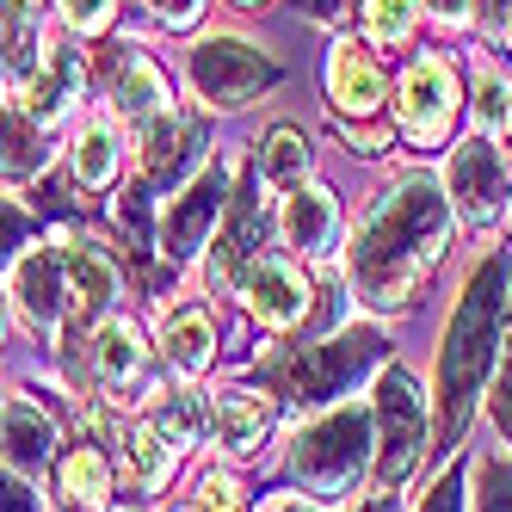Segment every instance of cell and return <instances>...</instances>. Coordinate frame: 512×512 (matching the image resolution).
<instances>
[{
  "label": "cell",
  "mask_w": 512,
  "mask_h": 512,
  "mask_svg": "<svg viewBox=\"0 0 512 512\" xmlns=\"http://www.w3.org/2000/svg\"><path fill=\"white\" fill-rule=\"evenodd\" d=\"M445 247H451V198L438 179L408 173L364 210L346 253V278L371 309H408L432 266L445 260Z\"/></svg>",
  "instance_id": "6da1fadb"
},
{
  "label": "cell",
  "mask_w": 512,
  "mask_h": 512,
  "mask_svg": "<svg viewBox=\"0 0 512 512\" xmlns=\"http://www.w3.org/2000/svg\"><path fill=\"white\" fill-rule=\"evenodd\" d=\"M506 290H512V272L506 260H482L469 272L463 297L445 321V340H438V371H432V414H438V432L457 438L482 401L494 364H500V334H506Z\"/></svg>",
  "instance_id": "7a4b0ae2"
},
{
  "label": "cell",
  "mask_w": 512,
  "mask_h": 512,
  "mask_svg": "<svg viewBox=\"0 0 512 512\" xmlns=\"http://www.w3.org/2000/svg\"><path fill=\"white\" fill-rule=\"evenodd\" d=\"M371 457H377V426H371V408H358V401L315 414L290 438V475L309 500L358 494V482L371 475Z\"/></svg>",
  "instance_id": "3957f363"
},
{
  "label": "cell",
  "mask_w": 512,
  "mask_h": 512,
  "mask_svg": "<svg viewBox=\"0 0 512 512\" xmlns=\"http://www.w3.org/2000/svg\"><path fill=\"white\" fill-rule=\"evenodd\" d=\"M383 327H346V334L321 340V346H303V352H272L260 364V383L284 401H297V408H321V401L346 395L358 377L383 371Z\"/></svg>",
  "instance_id": "277c9868"
},
{
  "label": "cell",
  "mask_w": 512,
  "mask_h": 512,
  "mask_svg": "<svg viewBox=\"0 0 512 512\" xmlns=\"http://www.w3.org/2000/svg\"><path fill=\"white\" fill-rule=\"evenodd\" d=\"M371 426H377V457H371V475L383 494H401L408 488V475L420 469L426 457V395L420 383L401 371V364H383L377 371V401H371Z\"/></svg>",
  "instance_id": "5b68a950"
},
{
  "label": "cell",
  "mask_w": 512,
  "mask_h": 512,
  "mask_svg": "<svg viewBox=\"0 0 512 512\" xmlns=\"http://www.w3.org/2000/svg\"><path fill=\"white\" fill-rule=\"evenodd\" d=\"M278 81H284V68L272 56H260L247 38L216 31V38L192 44V93L210 105V112H241V105L272 93Z\"/></svg>",
  "instance_id": "8992f818"
},
{
  "label": "cell",
  "mask_w": 512,
  "mask_h": 512,
  "mask_svg": "<svg viewBox=\"0 0 512 512\" xmlns=\"http://www.w3.org/2000/svg\"><path fill=\"white\" fill-rule=\"evenodd\" d=\"M229 210V161H204L179 198L161 210V253L167 260H198V253L216 241V223Z\"/></svg>",
  "instance_id": "52a82bcc"
},
{
  "label": "cell",
  "mask_w": 512,
  "mask_h": 512,
  "mask_svg": "<svg viewBox=\"0 0 512 512\" xmlns=\"http://www.w3.org/2000/svg\"><path fill=\"white\" fill-rule=\"evenodd\" d=\"M457 68L445 56H420L408 75H401V93H395V124L414 149H438L457 124Z\"/></svg>",
  "instance_id": "ba28073f"
},
{
  "label": "cell",
  "mask_w": 512,
  "mask_h": 512,
  "mask_svg": "<svg viewBox=\"0 0 512 512\" xmlns=\"http://www.w3.org/2000/svg\"><path fill=\"white\" fill-rule=\"evenodd\" d=\"M445 198H451V216H463L469 229H494V216L506 204V155L494 136L457 142L451 173H445Z\"/></svg>",
  "instance_id": "9c48e42d"
},
{
  "label": "cell",
  "mask_w": 512,
  "mask_h": 512,
  "mask_svg": "<svg viewBox=\"0 0 512 512\" xmlns=\"http://www.w3.org/2000/svg\"><path fill=\"white\" fill-rule=\"evenodd\" d=\"M204 161H210V130H204L192 112H161V118L142 124L136 167H142V186H149V192L186 186Z\"/></svg>",
  "instance_id": "30bf717a"
},
{
  "label": "cell",
  "mask_w": 512,
  "mask_h": 512,
  "mask_svg": "<svg viewBox=\"0 0 512 512\" xmlns=\"http://www.w3.org/2000/svg\"><path fill=\"white\" fill-rule=\"evenodd\" d=\"M235 297H241V309L260 321V327L284 334V327H297V321L309 315V278H303L297 260H278V253H253L247 272L235 278Z\"/></svg>",
  "instance_id": "8fae6325"
},
{
  "label": "cell",
  "mask_w": 512,
  "mask_h": 512,
  "mask_svg": "<svg viewBox=\"0 0 512 512\" xmlns=\"http://www.w3.org/2000/svg\"><path fill=\"white\" fill-rule=\"evenodd\" d=\"M62 247V284H68V315H81L87 327H99V315H112L118 303V266L99 241L81 235H56Z\"/></svg>",
  "instance_id": "7c38bea8"
},
{
  "label": "cell",
  "mask_w": 512,
  "mask_h": 512,
  "mask_svg": "<svg viewBox=\"0 0 512 512\" xmlns=\"http://www.w3.org/2000/svg\"><path fill=\"white\" fill-rule=\"evenodd\" d=\"M327 99H334L340 124H358V118H377V112H383L389 81H383L377 56L364 50V44L340 38L334 50H327Z\"/></svg>",
  "instance_id": "4fadbf2b"
},
{
  "label": "cell",
  "mask_w": 512,
  "mask_h": 512,
  "mask_svg": "<svg viewBox=\"0 0 512 512\" xmlns=\"http://www.w3.org/2000/svg\"><path fill=\"white\" fill-rule=\"evenodd\" d=\"M278 229H284V247L297 260H327L340 241V204L321 179H303V186L284 192V210H278Z\"/></svg>",
  "instance_id": "5bb4252c"
},
{
  "label": "cell",
  "mask_w": 512,
  "mask_h": 512,
  "mask_svg": "<svg viewBox=\"0 0 512 512\" xmlns=\"http://www.w3.org/2000/svg\"><path fill=\"white\" fill-rule=\"evenodd\" d=\"M13 303L19 315L38 327V334H56L68 315V284H62V247L44 253H19L13 260Z\"/></svg>",
  "instance_id": "9a60e30c"
},
{
  "label": "cell",
  "mask_w": 512,
  "mask_h": 512,
  "mask_svg": "<svg viewBox=\"0 0 512 512\" xmlns=\"http://www.w3.org/2000/svg\"><path fill=\"white\" fill-rule=\"evenodd\" d=\"M266 426H272V395L266 389L229 383V389L210 395V438L229 457H253V451L266 445Z\"/></svg>",
  "instance_id": "2e32d148"
},
{
  "label": "cell",
  "mask_w": 512,
  "mask_h": 512,
  "mask_svg": "<svg viewBox=\"0 0 512 512\" xmlns=\"http://www.w3.org/2000/svg\"><path fill=\"white\" fill-rule=\"evenodd\" d=\"M260 235H266V210H260V192H229V210H223V223H216V253H210V284L216 290H229L247 260L260 253Z\"/></svg>",
  "instance_id": "e0dca14e"
},
{
  "label": "cell",
  "mask_w": 512,
  "mask_h": 512,
  "mask_svg": "<svg viewBox=\"0 0 512 512\" xmlns=\"http://www.w3.org/2000/svg\"><path fill=\"white\" fill-rule=\"evenodd\" d=\"M87 358H93L99 389H112L118 401H130L142 389V377H149V346H142L130 321H99L87 334Z\"/></svg>",
  "instance_id": "ac0fdd59"
},
{
  "label": "cell",
  "mask_w": 512,
  "mask_h": 512,
  "mask_svg": "<svg viewBox=\"0 0 512 512\" xmlns=\"http://www.w3.org/2000/svg\"><path fill=\"white\" fill-rule=\"evenodd\" d=\"M0 457H7L13 475H44L56 457V426L38 401H0Z\"/></svg>",
  "instance_id": "d6986e66"
},
{
  "label": "cell",
  "mask_w": 512,
  "mask_h": 512,
  "mask_svg": "<svg viewBox=\"0 0 512 512\" xmlns=\"http://www.w3.org/2000/svg\"><path fill=\"white\" fill-rule=\"evenodd\" d=\"M75 99H81V56H75V50H62V44H50L44 62L25 75L19 105H25V112L38 118L44 130H56L68 112H75Z\"/></svg>",
  "instance_id": "ffe728a7"
},
{
  "label": "cell",
  "mask_w": 512,
  "mask_h": 512,
  "mask_svg": "<svg viewBox=\"0 0 512 512\" xmlns=\"http://www.w3.org/2000/svg\"><path fill=\"white\" fill-rule=\"evenodd\" d=\"M161 358H167L173 377L198 383L210 371V358H216V321H210V309H198V303L167 309V321H161Z\"/></svg>",
  "instance_id": "44dd1931"
},
{
  "label": "cell",
  "mask_w": 512,
  "mask_h": 512,
  "mask_svg": "<svg viewBox=\"0 0 512 512\" xmlns=\"http://www.w3.org/2000/svg\"><path fill=\"white\" fill-rule=\"evenodd\" d=\"M56 494H62V512H105L112 506V463H105L99 445H68L56 457Z\"/></svg>",
  "instance_id": "7402d4cb"
},
{
  "label": "cell",
  "mask_w": 512,
  "mask_h": 512,
  "mask_svg": "<svg viewBox=\"0 0 512 512\" xmlns=\"http://www.w3.org/2000/svg\"><path fill=\"white\" fill-rule=\"evenodd\" d=\"M50 167V130L25 105H0V179H38Z\"/></svg>",
  "instance_id": "603a6c76"
},
{
  "label": "cell",
  "mask_w": 512,
  "mask_h": 512,
  "mask_svg": "<svg viewBox=\"0 0 512 512\" xmlns=\"http://www.w3.org/2000/svg\"><path fill=\"white\" fill-rule=\"evenodd\" d=\"M167 112V81H161V68L149 56H124V68L112 75V118L118 124H149Z\"/></svg>",
  "instance_id": "cb8c5ba5"
},
{
  "label": "cell",
  "mask_w": 512,
  "mask_h": 512,
  "mask_svg": "<svg viewBox=\"0 0 512 512\" xmlns=\"http://www.w3.org/2000/svg\"><path fill=\"white\" fill-rule=\"evenodd\" d=\"M124 457H130V482L142 494H161L173 482V457L179 451L167 445V432L155 420H136V426H124Z\"/></svg>",
  "instance_id": "d4e9b609"
},
{
  "label": "cell",
  "mask_w": 512,
  "mask_h": 512,
  "mask_svg": "<svg viewBox=\"0 0 512 512\" xmlns=\"http://www.w3.org/2000/svg\"><path fill=\"white\" fill-rule=\"evenodd\" d=\"M309 161H315V149H309V136H303L297 124H272V130L260 136V179H266V186H278V192L303 186V179H309Z\"/></svg>",
  "instance_id": "484cf974"
},
{
  "label": "cell",
  "mask_w": 512,
  "mask_h": 512,
  "mask_svg": "<svg viewBox=\"0 0 512 512\" xmlns=\"http://www.w3.org/2000/svg\"><path fill=\"white\" fill-rule=\"evenodd\" d=\"M118 155H124L118 124H112V118H93V124L75 136V186L105 192V186L118 179Z\"/></svg>",
  "instance_id": "4316f807"
},
{
  "label": "cell",
  "mask_w": 512,
  "mask_h": 512,
  "mask_svg": "<svg viewBox=\"0 0 512 512\" xmlns=\"http://www.w3.org/2000/svg\"><path fill=\"white\" fill-rule=\"evenodd\" d=\"M149 420L167 432V445H173V451H186V445H198V438H210V395H192V389L161 395Z\"/></svg>",
  "instance_id": "83f0119b"
},
{
  "label": "cell",
  "mask_w": 512,
  "mask_h": 512,
  "mask_svg": "<svg viewBox=\"0 0 512 512\" xmlns=\"http://www.w3.org/2000/svg\"><path fill=\"white\" fill-rule=\"evenodd\" d=\"M475 124H482V136H494V142L512 130V81L500 68H482V75H475Z\"/></svg>",
  "instance_id": "f1b7e54d"
},
{
  "label": "cell",
  "mask_w": 512,
  "mask_h": 512,
  "mask_svg": "<svg viewBox=\"0 0 512 512\" xmlns=\"http://www.w3.org/2000/svg\"><path fill=\"white\" fill-rule=\"evenodd\" d=\"M414 19H420V0H364V31H371V44H408Z\"/></svg>",
  "instance_id": "f546056e"
},
{
  "label": "cell",
  "mask_w": 512,
  "mask_h": 512,
  "mask_svg": "<svg viewBox=\"0 0 512 512\" xmlns=\"http://www.w3.org/2000/svg\"><path fill=\"white\" fill-rule=\"evenodd\" d=\"M475 512H512V457L475 463Z\"/></svg>",
  "instance_id": "4dcf8cb0"
},
{
  "label": "cell",
  "mask_w": 512,
  "mask_h": 512,
  "mask_svg": "<svg viewBox=\"0 0 512 512\" xmlns=\"http://www.w3.org/2000/svg\"><path fill=\"white\" fill-rule=\"evenodd\" d=\"M494 426L512 445V309H506V334H500V364H494Z\"/></svg>",
  "instance_id": "1f68e13d"
},
{
  "label": "cell",
  "mask_w": 512,
  "mask_h": 512,
  "mask_svg": "<svg viewBox=\"0 0 512 512\" xmlns=\"http://www.w3.org/2000/svg\"><path fill=\"white\" fill-rule=\"evenodd\" d=\"M25 241H31V210L13 204V198H0V266H13L25 253Z\"/></svg>",
  "instance_id": "d6a6232c"
},
{
  "label": "cell",
  "mask_w": 512,
  "mask_h": 512,
  "mask_svg": "<svg viewBox=\"0 0 512 512\" xmlns=\"http://www.w3.org/2000/svg\"><path fill=\"white\" fill-rule=\"evenodd\" d=\"M420 512H469V500H463V463H451V469L426 488Z\"/></svg>",
  "instance_id": "836d02e7"
},
{
  "label": "cell",
  "mask_w": 512,
  "mask_h": 512,
  "mask_svg": "<svg viewBox=\"0 0 512 512\" xmlns=\"http://www.w3.org/2000/svg\"><path fill=\"white\" fill-rule=\"evenodd\" d=\"M198 506H204V512H247V506H241V482H235L229 469L204 475V488H198Z\"/></svg>",
  "instance_id": "e575fe53"
},
{
  "label": "cell",
  "mask_w": 512,
  "mask_h": 512,
  "mask_svg": "<svg viewBox=\"0 0 512 512\" xmlns=\"http://www.w3.org/2000/svg\"><path fill=\"white\" fill-rule=\"evenodd\" d=\"M56 7H62V19L75 31H105L112 13H118V0H56Z\"/></svg>",
  "instance_id": "d590c367"
},
{
  "label": "cell",
  "mask_w": 512,
  "mask_h": 512,
  "mask_svg": "<svg viewBox=\"0 0 512 512\" xmlns=\"http://www.w3.org/2000/svg\"><path fill=\"white\" fill-rule=\"evenodd\" d=\"M0 512H44L38 494H31V482L13 475V469H0Z\"/></svg>",
  "instance_id": "8d00e7d4"
},
{
  "label": "cell",
  "mask_w": 512,
  "mask_h": 512,
  "mask_svg": "<svg viewBox=\"0 0 512 512\" xmlns=\"http://www.w3.org/2000/svg\"><path fill=\"white\" fill-rule=\"evenodd\" d=\"M31 25H38V0H0V31L31 38Z\"/></svg>",
  "instance_id": "74e56055"
},
{
  "label": "cell",
  "mask_w": 512,
  "mask_h": 512,
  "mask_svg": "<svg viewBox=\"0 0 512 512\" xmlns=\"http://www.w3.org/2000/svg\"><path fill=\"white\" fill-rule=\"evenodd\" d=\"M420 7H426L438 25H463V19L475 13V0H420Z\"/></svg>",
  "instance_id": "f35d334b"
},
{
  "label": "cell",
  "mask_w": 512,
  "mask_h": 512,
  "mask_svg": "<svg viewBox=\"0 0 512 512\" xmlns=\"http://www.w3.org/2000/svg\"><path fill=\"white\" fill-rule=\"evenodd\" d=\"M155 13H161L167 25H192V19L204 13V0H155Z\"/></svg>",
  "instance_id": "ab89813d"
},
{
  "label": "cell",
  "mask_w": 512,
  "mask_h": 512,
  "mask_svg": "<svg viewBox=\"0 0 512 512\" xmlns=\"http://www.w3.org/2000/svg\"><path fill=\"white\" fill-rule=\"evenodd\" d=\"M297 7H303L309 19H321V25H334V19L346 13V0H297Z\"/></svg>",
  "instance_id": "60d3db41"
},
{
  "label": "cell",
  "mask_w": 512,
  "mask_h": 512,
  "mask_svg": "<svg viewBox=\"0 0 512 512\" xmlns=\"http://www.w3.org/2000/svg\"><path fill=\"white\" fill-rule=\"evenodd\" d=\"M488 31H500L512 44V0H488Z\"/></svg>",
  "instance_id": "b9f144b4"
},
{
  "label": "cell",
  "mask_w": 512,
  "mask_h": 512,
  "mask_svg": "<svg viewBox=\"0 0 512 512\" xmlns=\"http://www.w3.org/2000/svg\"><path fill=\"white\" fill-rule=\"evenodd\" d=\"M352 512H401V494H383V488H377L371 500H358Z\"/></svg>",
  "instance_id": "7bdbcfd3"
},
{
  "label": "cell",
  "mask_w": 512,
  "mask_h": 512,
  "mask_svg": "<svg viewBox=\"0 0 512 512\" xmlns=\"http://www.w3.org/2000/svg\"><path fill=\"white\" fill-rule=\"evenodd\" d=\"M266 512H321V506H315L309 494H303V500H297V494H278V500H272Z\"/></svg>",
  "instance_id": "ee69618b"
},
{
  "label": "cell",
  "mask_w": 512,
  "mask_h": 512,
  "mask_svg": "<svg viewBox=\"0 0 512 512\" xmlns=\"http://www.w3.org/2000/svg\"><path fill=\"white\" fill-rule=\"evenodd\" d=\"M229 7H247L253 13V7H272V0H229Z\"/></svg>",
  "instance_id": "f6af8a7d"
},
{
  "label": "cell",
  "mask_w": 512,
  "mask_h": 512,
  "mask_svg": "<svg viewBox=\"0 0 512 512\" xmlns=\"http://www.w3.org/2000/svg\"><path fill=\"white\" fill-rule=\"evenodd\" d=\"M0 334H7V290H0Z\"/></svg>",
  "instance_id": "bcb514c9"
},
{
  "label": "cell",
  "mask_w": 512,
  "mask_h": 512,
  "mask_svg": "<svg viewBox=\"0 0 512 512\" xmlns=\"http://www.w3.org/2000/svg\"><path fill=\"white\" fill-rule=\"evenodd\" d=\"M173 512H204V506H198V500H186V506H173Z\"/></svg>",
  "instance_id": "7dc6e473"
},
{
  "label": "cell",
  "mask_w": 512,
  "mask_h": 512,
  "mask_svg": "<svg viewBox=\"0 0 512 512\" xmlns=\"http://www.w3.org/2000/svg\"><path fill=\"white\" fill-rule=\"evenodd\" d=\"M0 62H7V31H0Z\"/></svg>",
  "instance_id": "c3c4849f"
},
{
  "label": "cell",
  "mask_w": 512,
  "mask_h": 512,
  "mask_svg": "<svg viewBox=\"0 0 512 512\" xmlns=\"http://www.w3.org/2000/svg\"><path fill=\"white\" fill-rule=\"evenodd\" d=\"M506 223H512V204H506Z\"/></svg>",
  "instance_id": "681fc988"
}]
</instances>
